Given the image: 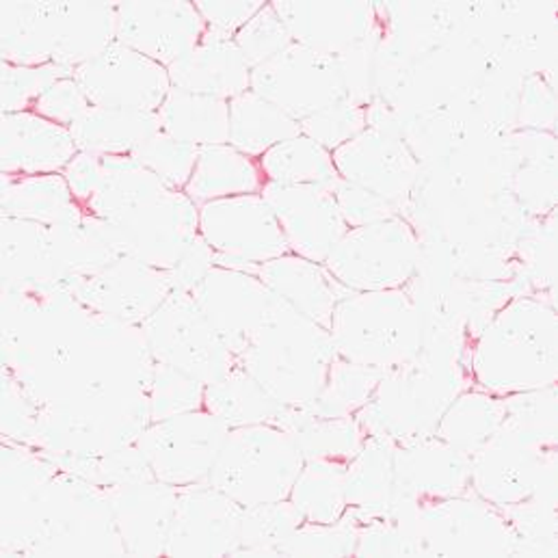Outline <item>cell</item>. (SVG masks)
I'll return each instance as SVG.
<instances>
[{"instance_id": "obj_1", "label": "cell", "mask_w": 558, "mask_h": 558, "mask_svg": "<svg viewBox=\"0 0 558 558\" xmlns=\"http://www.w3.org/2000/svg\"><path fill=\"white\" fill-rule=\"evenodd\" d=\"M2 371L41 405L149 392L154 357L140 325L89 310L54 283L2 288Z\"/></svg>"}, {"instance_id": "obj_44", "label": "cell", "mask_w": 558, "mask_h": 558, "mask_svg": "<svg viewBox=\"0 0 558 558\" xmlns=\"http://www.w3.org/2000/svg\"><path fill=\"white\" fill-rule=\"evenodd\" d=\"M347 465L336 461H305L288 500L299 509L305 522L331 524L347 511L344 492Z\"/></svg>"}, {"instance_id": "obj_3", "label": "cell", "mask_w": 558, "mask_h": 558, "mask_svg": "<svg viewBox=\"0 0 558 558\" xmlns=\"http://www.w3.org/2000/svg\"><path fill=\"white\" fill-rule=\"evenodd\" d=\"M118 39L116 2H13L0 4L2 61L81 68Z\"/></svg>"}, {"instance_id": "obj_27", "label": "cell", "mask_w": 558, "mask_h": 558, "mask_svg": "<svg viewBox=\"0 0 558 558\" xmlns=\"http://www.w3.org/2000/svg\"><path fill=\"white\" fill-rule=\"evenodd\" d=\"M274 7L294 44L333 57L366 39L379 24L375 2L276 0Z\"/></svg>"}, {"instance_id": "obj_6", "label": "cell", "mask_w": 558, "mask_h": 558, "mask_svg": "<svg viewBox=\"0 0 558 558\" xmlns=\"http://www.w3.org/2000/svg\"><path fill=\"white\" fill-rule=\"evenodd\" d=\"M28 557H126L107 492L59 470L39 496Z\"/></svg>"}, {"instance_id": "obj_7", "label": "cell", "mask_w": 558, "mask_h": 558, "mask_svg": "<svg viewBox=\"0 0 558 558\" xmlns=\"http://www.w3.org/2000/svg\"><path fill=\"white\" fill-rule=\"evenodd\" d=\"M329 333L342 360L390 371L422 347V314L405 288L349 292L333 310Z\"/></svg>"}, {"instance_id": "obj_14", "label": "cell", "mask_w": 558, "mask_h": 558, "mask_svg": "<svg viewBox=\"0 0 558 558\" xmlns=\"http://www.w3.org/2000/svg\"><path fill=\"white\" fill-rule=\"evenodd\" d=\"M422 557H515V533L505 513L468 492L420 507Z\"/></svg>"}, {"instance_id": "obj_34", "label": "cell", "mask_w": 558, "mask_h": 558, "mask_svg": "<svg viewBox=\"0 0 558 558\" xmlns=\"http://www.w3.org/2000/svg\"><path fill=\"white\" fill-rule=\"evenodd\" d=\"M267 175L258 158H252L230 143L199 147L195 171L184 193L197 204L263 193Z\"/></svg>"}, {"instance_id": "obj_13", "label": "cell", "mask_w": 558, "mask_h": 558, "mask_svg": "<svg viewBox=\"0 0 558 558\" xmlns=\"http://www.w3.org/2000/svg\"><path fill=\"white\" fill-rule=\"evenodd\" d=\"M199 234L217 254V267L258 276L260 265L290 254L271 206L260 193L199 206Z\"/></svg>"}, {"instance_id": "obj_38", "label": "cell", "mask_w": 558, "mask_h": 558, "mask_svg": "<svg viewBox=\"0 0 558 558\" xmlns=\"http://www.w3.org/2000/svg\"><path fill=\"white\" fill-rule=\"evenodd\" d=\"M160 131L197 147L230 140V102L171 87L158 109Z\"/></svg>"}, {"instance_id": "obj_22", "label": "cell", "mask_w": 558, "mask_h": 558, "mask_svg": "<svg viewBox=\"0 0 558 558\" xmlns=\"http://www.w3.org/2000/svg\"><path fill=\"white\" fill-rule=\"evenodd\" d=\"M118 41L169 68L191 52L206 33L195 2H116Z\"/></svg>"}, {"instance_id": "obj_58", "label": "cell", "mask_w": 558, "mask_h": 558, "mask_svg": "<svg viewBox=\"0 0 558 558\" xmlns=\"http://www.w3.org/2000/svg\"><path fill=\"white\" fill-rule=\"evenodd\" d=\"M333 197H336L338 210L349 230L381 223V221H388V219L401 215L386 199H381L375 193H368L351 182H344V180H338L333 184Z\"/></svg>"}, {"instance_id": "obj_18", "label": "cell", "mask_w": 558, "mask_h": 558, "mask_svg": "<svg viewBox=\"0 0 558 558\" xmlns=\"http://www.w3.org/2000/svg\"><path fill=\"white\" fill-rule=\"evenodd\" d=\"M74 78L89 105L102 109L158 113L171 89L165 65L118 39L96 59L76 68Z\"/></svg>"}, {"instance_id": "obj_48", "label": "cell", "mask_w": 558, "mask_h": 558, "mask_svg": "<svg viewBox=\"0 0 558 558\" xmlns=\"http://www.w3.org/2000/svg\"><path fill=\"white\" fill-rule=\"evenodd\" d=\"M303 522V515L288 498L245 507L241 515L239 546L232 557H278L279 546Z\"/></svg>"}, {"instance_id": "obj_60", "label": "cell", "mask_w": 558, "mask_h": 558, "mask_svg": "<svg viewBox=\"0 0 558 558\" xmlns=\"http://www.w3.org/2000/svg\"><path fill=\"white\" fill-rule=\"evenodd\" d=\"M260 0H197L195 7L202 13L206 26L230 39L265 7Z\"/></svg>"}, {"instance_id": "obj_10", "label": "cell", "mask_w": 558, "mask_h": 558, "mask_svg": "<svg viewBox=\"0 0 558 558\" xmlns=\"http://www.w3.org/2000/svg\"><path fill=\"white\" fill-rule=\"evenodd\" d=\"M470 470L472 492L505 509L542 489L557 487V441L539 439L502 422L470 457Z\"/></svg>"}, {"instance_id": "obj_2", "label": "cell", "mask_w": 558, "mask_h": 558, "mask_svg": "<svg viewBox=\"0 0 558 558\" xmlns=\"http://www.w3.org/2000/svg\"><path fill=\"white\" fill-rule=\"evenodd\" d=\"M468 375L474 388L496 397L557 386V303L513 296L470 342Z\"/></svg>"}, {"instance_id": "obj_57", "label": "cell", "mask_w": 558, "mask_h": 558, "mask_svg": "<svg viewBox=\"0 0 558 558\" xmlns=\"http://www.w3.org/2000/svg\"><path fill=\"white\" fill-rule=\"evenodd\" d=\"M41 405L22 388V384L2 371V439L33 446Z\"/></svg>"}, {"instance_id": "obj_46", "label": "cell", "mask_w": 558, "mask_h": 558, "mask_svg": "<svg viewBox=\"0 0 558 558\" xmlns=\"http://www.w3.org/2000/svg\"><path fill=\"white\" fill-rule=\"evenodd\" d=\"M384 375L386 371L381 368L362 366L338 355L329 368L325 388L305 410L323 418L355 416L368 403Z\"/></svg>"}, {"instance_id": "obj_39", "label": "cell", "mask_w": 558, "mask_h": 558, "mask_svg": "<svg viewBox=\"0 0 558 558\" xmlns=\"http://www.w3.org/2000/svg\"><path fill=\"white\" fill-rule=\"evenodd\" d=\"M397 444L386 435H366L362 448L347 465V507L364 513H381L395 496Z\"/></svg>"}, {"instance_id": "obj_42", "label": "cell", "mask_w": 558, "mask_h": 558, "mask_svg": "<svg viewBox=\"0 0 558 558\" xmlns=\"http://www.w3.org/2000/svg\"><path fill=\"white\" fill-rule=\"evenodd\" d=\"M204 410L230 428H239L263 422L274 424L281 416L283 405L236 364L226 377L206 386Z\"/></svg>"}, {"instance_id": "obj_21", "label": "cell", "mask_w": 558, "mask_h": 558, "mask_svg": "<svg viewBox=\"0 0 558 558\" xmlns=\"http://www.w3.org/2000/svg\"><path fill=\"white\" fill-rule=\"evenodd\" d=\"M178 489V507L165 557H232L243 507L210 483Z\"/></svg>"}, {"instance_id": "obj_16", "label": "cell", "mask_w": 558, "mask_h": 558, "mask_svg": "<svg viewBox=\"0 0 558 558\" xmlns=\"http://www.w3.org/2000/svg\"><path fill=\"white\" fill-rule=\"evenodd\" d=\"M252 92L296 122L347 98L338 57L290 44L271 61L252 70Z\"/></svg>"}, {"instance_id": "obj_5", "label": "cell", "mask_w": 558, "mask_h": 558, "mask_svg": "<svg viewBox=\"0 0 558 558\" xmlns=\"http://www.w3.org/2000/svg\"><path fill=\"white\" fill-rule=\"evenodd\" d=\"M468 384L463 357L420 349L414 360L386 371L355 418L366 435H386L397 446L414 444L435 435L444 412Z\"/></svg>"}, {"instance_id": "obj_56", "label": "cell", "mask_w": 558, "mask_h": 558, "mask_svg": "<svg viewBox=\"0 0 558 558\" xmlns=\"http://www.w3.org/2000/svg\"><path fill=\"white\" fill-rule=\"evenodd\" d=\"M515 131H539L555 135L557 131V92L555 76L529 74L522 81L518 100Z\"/></svg>"}, {"instance_id": "obj_47", "label": "cell", "mask_w": 558, "mask_h": 558, "mask_svg": "<svg viewBox=\"0 0 558 558\" xmlns=\"http://www.w3.org/2000/svg\"><path fill=\"white\" fill-rule=\"evenodd\" d=\"M500 511L515 533V557H558L557 487Z\"/></svg>"}, {"instance_id": "obj_61", "label": "cell", "mask_w": 558, "mask_h": 558, "mask_svg": "<svg viewBox=\"0 0 558 558\" xmlns=\"http://www.w3.org/2000/svg\"><path fill=\"white\" fill-rule=\"evenodd\" d=\"M215 263H217L215 250L204 241L202 234H197L195 241L182 254V258L175 263V267L167 271L171 288L180 292H193V288L215 267Z\"/></svg>"}, {"instance_id": "obj_31", "label": "cell", "mask_w": 558, "mask_h": 558, "mask_svg": "<svg viewBox=\"0 0 558 558\" xmlns=\"http://www.w3.org/2000/svg\"><path fill=\"white\" fill-rule=\"evenodd\" d=\"M513 173L509 191L531 219H544L557 210V140L539 131H513L505 135Z\"/></svg>"}, {"instance_id": "obj_49", "label": "cell", "mask_w": 558, "mask_h": 558, "mask_svg": "<svg viewBox=\"0 0 558 558\" xmlns=\"http://www.w3.org/2000/svg\"><path fill=\"white\" fill-rule=\"evenodd\" d=\"M204 392H206V386L195 377L173 366L154 362L149 392H147L151 422L204 410Z\"/></svg>"}, {"instance_id": "obj_15", "label": "cell", "mask_w": 558, "mask_h": 558, "mask_svg": "<svg viewBox=\"0 0 558 558\" xmlns=\"http://www.w3.org/2000/svg\"><path fill=\"white\" fill-rule=\"evenodd\" d=\"M230 426L206 410L151 422L137 439L156 481L171 487L208 483Z\"/></svg>"}, {"instance_id": "obj_25", "label": "cell", "mask_w": 558, "mask_h": 558, "mask_svg": "<svg viewBox=\"0 0 558 558\" xmlns=\"http://www.w3.org/2000/svg\"><path fill=\"white\" fill-rule=\"evenodd\" d=\"M72 292L89 310L141 327L167 301L173 288L167 271L124 256L81 281Z\"/></svg>"}, {"instance_id": "obj_52", "label": "cell", "mask_w": 558, "mask_h": 558, "mask_svg": "<svg viewBox=\"0 0 558 558\" xmlns=\"http://www.w3.org/2000/svg\"><path fill=\"white\" fill-rule=\"evenodd\" d=\"M74 68L46 63V65H15L2 61V113L33 111L35 102L57 81L74 76Z\"/></svg>"}, {"instance_id": "obj_8", "label": "cell", "mask_w": 558, "mask_h": 558, "mask_svg": "<svg viewBox=\"0 0 558 558\" xmlns=\"http://www.w3.org/2000/svg\"><path fill=\"white\" fill-rule=\"evenodd\" d=\"M305 459L278 424L230 428L208 483L245 507L286 500Z\"/></svg>"}, {"instance_id": "obj_30", "label": "cell", "mask_w": 558, "mask_h": 558, "mask_svg": "<svg viewBox=\"0 0 558 558\" xmlns=\"http://www.w3.org/2000/svg\"><path fill=\"white\" fill-rule=\"evenodd\" d=\"M167 72L171 87L228 102L252 89V68L236 41L208 26L202 41Z\"/></svg>"}, {"instance_id": "obj_51", "label": "cell", "mask_w": 558, "mask_h": 558, "mask_svg": "<svg viewBox=\"0 0 558 558\" xmlns=\"http://www.w3.org/2000/svg\"><path fill=\"white\" fill-rule=\"evenodd\" d=\"M133 158L149 169L167 189L184 191L195 171L199 147L173 140L160 131L145 141Z\"/></svg>"}, {"instance_id": "obj_45", "label": "cell", "mask_w": 558, "mask_h": 558, "mask_svg": "<svg viewBox=\"0 0 558 558\" xmlns=\"http://www.w3.org/2000/svg\"><path fill=\"white\" fill-rule=\"evenodd\" d=\"M258 160L267 182L276 184H314L333 189L340 180L331 151L303 135L281 141Z\"/></svg>"}, {"instance_id": "obj_12", "label": "cell", "mask_w": 558, "mask_h": 558, "mask_svg": "<svg viewBox=\"0 0 558 558\" xmlns=\"http://www.w3.org/2000/svg\"><path fill=\"white\" fill-rule=\"evenodd\" d=\"M141 331L154 362L173 366L204 386L219 381L236 366V357L228 351L191 292L173 290L141 325Z\"/></svg>"}, {"instance_id": "obj_28", "label": "cell", "mask_w": 558, "mask_h": 558, "mask_svg": "<svg viewBox=\"0 0 558 558\" xmlns=\"http://www.w3.org/2000/svg\"><path fill=\"white\" fill-rule=\"evenodd\" d=\"M126 557H165L178 489L160 481L105 489Z\"/></svg>"}, {"instance_id": "obj_43", "label": "cell", "mask_w": 558, "mask_h": 558, "mask_svg": "<svg viewBox=\"0 0 558 558\" xmlns=\"http://www.w3.org/2000/svg\"><path fill=\"white\" fill-rule=\"evenodd\" d=\"M505 416V397H496L478 388L463 390L444 412L435 435L472 457L500 428Z\"/></svg>"}, {"instance_id": "obj_35", "label": "cell", "mask_w": 558, "mask_h": 558, "mask_svg": "<svg viewBox=\"0 0 558 558\" xmlns=\"http://www.w3.org/2000/svg\"><path fill=\"white\" fill-rule=\"evenodd\" d=\"M78 151L98 156H133L141 145L160 133L158 113L133 109L89 107L70 129Z\"/></svg>"}, {"instance_id": "obj_41", "label": "cell", "mask_w": 558, "mask_h": 558, "mask_svg": "<svg viewBox=\"0 0 558 558\" xmlns=\"http://www.w3.org/2000/svg\"><path fill=\"white\" fill-rule=\"evenodd\" d=\"M301 135L296 120L256 92H245L230 100V140L239 151L260 158L281 141Z\"/></svg>"}, {"instance_id": "obj_4", "label": "cell", "mask_w": 558, "mask_h": 558, "mask_svg": "<svg viewBox=\"0 0 558 558\" xmlns=\"http://www.w3.org/2000/svg\"><path fill=\"white\" fill-rule=\"evenodd\" d=\"M338 353L329 329L274 294L236 364L283 408H307L325 388Z\"/></svg>"}, {"instance_id": "obj_36", "label": "cell", "mask_w": 558, "mask_h": 558, "mask_svg": "<svg viewBox=\"0 0 558 558\" xmlns=\"http://www.w3.org/2000/svg\"><path fill=\"white\" fill-rule=\"evenodd\" d=\"M274 424L296 441L305 461H336L349 465L366 439L355 416L323 418L305 408H283Z\"/></svg>"}, {"instance_id": "obj_33", "label": "cell", "mask_w": 558, "mask_h": 558, "mask_svg": "<svg viewBox=\"0 0 558 558\" xmlns=\"http://www.w3.org/2000/svg\"><path fill=\"white\" fill-rule=\"evenodd\" d=\"M2 217L41 226H68L85 219L63 173L9 175L2 173Z\"/></svg>"}, {"instance_id": "obj_55", "label": "cell", "mask_w": 558, "mask_h": 558, "mask_svg": "<svg viewBox=\"0 0 558 558\" xmlns=\"http://www.w3.org/2000/svg\"><path fill=\"white\" fill-rule=\"evenodd\" d=\"M239 50L247 59L250 68H258L274 57H278L281 50H286L292 41L288 28L279 20L278 11L274 2H267L234 37Z\"/></svg>"}, {"instance_id": "obj_59", "label": "cell", "mask_w": 558, "mask_h": 558, "mask_svg": "<svg viewBox=\"0 0 558 558\" xmlns=\"http://www.w3.org/2000/svg\"><path fill=\"white\" fill-rule=\"evenodd\" d=\"M89 100L85 98L83 89L78 87L76 78H61L57 81L44 96L35 102L33 111L59 126L72 129L89 109Z\"/></svg>"}, {"instance_id": "obj_19", "label": "cell", "mask_w": 558, "mask_h": 558, "mask_svg": "<svg viewBox=\"0 0 558 558\" xmlns=\"http://www.w3.org/2000/svg\"><path fill=\"white\" fill-rule=\"evenodd\" d=\"M260 195L271 206L290 254L305 260L323 265L349 230L329 186L267 182Z\"/></svg>"}, {"instance_id": "obj_50", "label": "cell", "mask_w": 558, "mask_h": 558, "mask_svg": "<svg viewBox=\"0 0 558 558\" xmlns=\"http://www.w3.org/2000/svg\"><path fill=\"white\" fill-rule=\"evenodd\" d=\"M357 526L344 513L338 522H303L281 546L278 557H355Z\"/></svg>"}, {"instance_id": "obj_53", "label": "cell", "mask_w": 558, "mask_h": 558, "mask_svg": "<svg viewBox=\"0 0 558 558\" xmlns=\"http://www.w3.org/2000/svg\"><path fill=\"white\" fill-rule=\"evenodd\" d=\"M381 39H384V20L379 15V24L366 39L353 44L349 50L338 54L347 98L360 107H368L377 98L375 70H377V50Z\"/></svg>"}, {"instance_id": "obj_62", "label": "cell", "mask_w": 558, "mask_h": 558, "mask_svg": "<svg viewBox=\"0 0 558 558\" xmlns=\"http://www.w3.org/2000/svg\"><path fill=\"white\" fill-rule=\"evenodd\" d=\"M74 199L85 208L89 199L96 195L100 180H102V156L78 151L63 171Z\"/></svg>"}, {"instance_id": "obj_11", "label": "cell", "mask_w": 558, "mask_h": 558, "mask_svg": "<svg viewBox=\"0 0 558 558\" xmlns=\"http://www.w3.org/2000/svg\"><path fill=\"white\" fill-rule=\"evenodd\" d=\"M420 241L399 215L381 223L351 228L323 267L351 292L405 288L418 265Z\"/></svg>"}, {"instance_id": "obj_26", "label": "cell", "mask_w": 558, "mask_h": 558, "mask_svg": "<svg viewBox=\"0 0 558 558\" xmlns=\"http://www.w3.org/2000/svg\"><path fill=\"white\" fill-rule=\"evenodd\" d=\"M470 457L437 435L397 446L395 496L418 507L472 492Z\"/></svg>"}, {"instance_id": "obj_24", "label": "cell", "mask_w": 558, "mask_h": 558, "mask_svg": "<svg viewBox=\"0 0 558 558\" xmlns=\"http://www.w3.org/2000/svg\"><path fill=\"white\" fill-rule=\"evenodd\" d=\"M2 526L0 555L28 557L39 496L59 468L37 448L2 439Z\"/></svg>"}, {"instance_id": "obj_9", "label": "cell", "mask_w": 558, "mask_h": 558, "mask_svg": "<svg viewBox=\"0 0 558 558\" xmlns=\"http://www.w3.org/2000/svg\"><path fill=\"white\" fill-rule=\"evenodd\" d=\"M149 424L145 392L98 395L41 408L33 448L100 457L135 446Z\"/></svg>"}, {"instance_id": "obj_40", "label": "cell", "mask_w": 558, "mask_h": 558, "mask_svg": "<svg viewBox=\"0 0 558 558\" xmlns=\"http://www.w3.org/2000/svg\"><path fill=\"white\" fill-rule=\"evenodd\" d=\"M2 286L11 283H57L52 265L50 228L2 217ZM59 286V283H57Z\"/></svg>"}, {"instance_id": "obj_20", "label": "cell", "mask_w": 558, "mask_h": 558, "mask_svg": "<svg viewBox=\"0 0 558 558\" xmlns=\"http://www.w3.org/2000/svg\"><path fill=\"white\" fill-rule=\"evenodd\" d=\"M340 180L351 182L392 204L408 206L418 182L420 162L399 135L366 129L331 151Z\"/></svg>"}, {"instance_id": "obj_17", "label": "cell", "mask_w": 558, "mask_h": 558, "mask_svg": "<svg viewBox=\"0 0 558 558\" xmlns=\"http://www.w3.org/2000/svg\"><path fill=\"white\" fill-rule=\"evenodd\" d=\"M109 230L122 256L169 271L199 234V206L184 191L169 189L124 219L109 223Z\"/></svg>"}, {"instance_id": "obj_32", "label": "cell", "mask_w": 558, "mask_h": 558, "mask_svg": "<svg viewBox=\"0 0 558 558\" xmlns=\"http://www.w3.org/2000/svg\"><path fill=\"white\" fill-rule=\"evenodd\" d=\"M258 278L281 301H286L310 320L323 325L325 329H329L333 310L340 299L351 292L331 278L323 265L294 254H286L260 265Z\"/></svg>"}, {"instance_id": "obj_29", "label": "cell", "mask_w": 558, "mask_h": 558, "mask_svg": "<svg viewBox=\"0 0 558 558\" xmlns=\"http://www.w3.org/2000/svg\"><path fill=\"white\" fill-rule=\"evenodd\" d=\"M0 169L9 175L63 173L78 154L70 129L59 126L35 111L2 113Z\"/></svg>"}, {"instance_id": "obj_23", "label": "cell", "mask_w": 558, "mask_h": 558, "mask_svg": "<svg viewBox=\"0 0 558 558\" xmlns=\"http://www.w3.org/2000/svg\"><path fill=\"white\" fill-rule=\"evenodd\" d=\"M191 294L234 357L245 351L274 301L258 276L217 265Z\"/></svg>"}, {"instance_id": "obj_37", "label": "cell", "mask_w": 558, "mask_h": 558, "mask_svg": "<svg viewBox=\"0 0 558 558\" xmlns=\"http://www.w3.org/2000/svg\"><path fill=\"white\" fill-rule=\"evenodd\" d=\"M167 191L133 156H102V180L85 213L116 223Z\"/></svg>"}, {"instance_id": "obj_54", "label": "cell", "mask_w": 558, "mask_h": 558, "mask_svg": "<svg viewBox=\"0 0 558 558\" xmlns=\"http://www.w3.org/2000/svg\"><path fill=\"white\" fill-rule=\"evenodd\" d=\"M301 135L316 141L327 151H336L340 145L355 140L360 133L368 129L366 124V107H360L351 100L336 102L303 122H299Z\"/></svg>"}]
</instances>
